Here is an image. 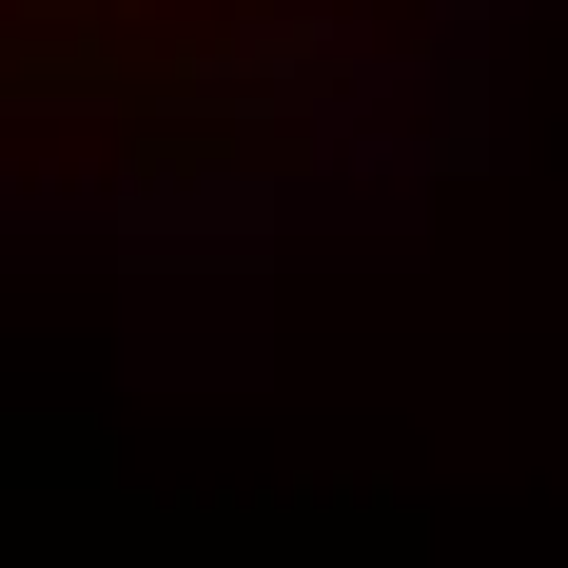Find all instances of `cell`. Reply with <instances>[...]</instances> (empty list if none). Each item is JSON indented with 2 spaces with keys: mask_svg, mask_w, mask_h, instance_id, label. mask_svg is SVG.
Wrapping results in <instances>:
<instances>
[{
  "mask_svg": "<svg viewBox=\"0 0 568 568\" xmlns=\"http://www.w3.org/2000/svg\"><path fill=\"white\" fill-rule=\"evenodd\" d=\"M216 0H0V79H79L99 40H196Z\"/></svg>",
  "mask_w": 568,
  "mask_h": 568,
  "instance_id": "cell-1",
  "label": "cell"
}]
</instances>
